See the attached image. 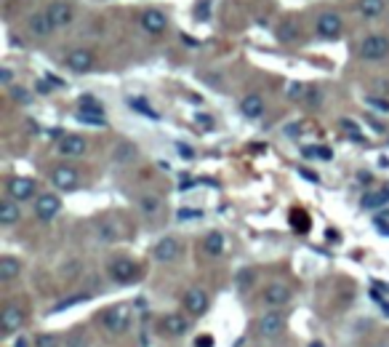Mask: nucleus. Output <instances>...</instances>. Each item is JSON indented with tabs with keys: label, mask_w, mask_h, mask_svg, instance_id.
I'll use <instances>...</instances> for the list:
<instances>
[{
	"label": "nucleus",
	"mask_w": 389,
	"mask_h": 347,
	"mask_svg": "<svg viewBox=\"0 0 389 347\" xmlns=\"http://www.w3.org/2000/svg\"><path fill=\"white\" fill-rule=\"evenodd\" d=\"M315 30H318L322 40H336L341 30H344V19L338 17L336 11H325V14L315 19Z\"/></svg>",
	"instance_id": "nucleus-8"
},
{
	"label": "nucleus",
	"mask_w": 389,
	"mask_h": 347,
	"mask_svg": "<svg viewBox=\"0 0 389 347\" xmlns=\"http://www.w3.org/2000/svg\"><path fill=\"white\" fill-rule=\"evenodd\" d=\"M11 96H14V102H19V104H30V91H27V88L14 86L11 88Z\"/></svg>",
	"instance_id": "nucleus-37"
},
{
	"label": "nucleus",
	"mask_w": 389,
	"mask_h": 347,
	"mask_svg": "<svg viewBox=\"0 0 389 347\" xmlns=\"http://www.w3.org/2000/svg\"><path fill=\"white\" fill-rule=\"evenodd\" d=\"M21 276V262L11 254H3L0 257V283H11Z\"/></svg>",
	"instance_id": "nucleus-21"
},
{
	"label": "nucleus",
	"mask_w": 389,
	"mask_h": 347,
	"mask_svg": "<svg viewBox=\"0 0 389 347\" xmlns=\"http://www.w3.org/2000/svg\"><path fill=\"white\" fill-rule=\"evenodd\" d=\"M182 40H184L187 46H198V40H195V37H189V35H182Z\"/></svg>",
	"instance_id": "nucleus-47"
},
{
	"label": "nucleus",
	"mask_w": 389,
	"mask_h": 347,
	"mask_svg": "<svg viewBox=\"0 0 389 347\" xmlns=\"http://www.w3.org/2000/svg\"><path fill=\"white\" fill-rule=\"evenodd\" d=\"M0 83L14 88V72H11V67H0Z\"/></svg>",
	"instance_id": "nucleus-40"
},
{
	"label": "nucleus",
	"mask_w": 389,
	"mask_h": 347,
	"mask_svg": "<svg viewBox=\"0 0 389 347\" xmlns=\"http://www.w3.org/2000/svg\"><path fill=\"white\" fill-rule=\"evenodd\" d=\"M256 331H259V337H264V339L280 337V334L286 331V315L280 310L264 312V315L259 318V323H256Z\"/></svg>",
	"instance_id": "nucleus-5"
},
{
	"label": "nucleus",
	"mask_w": 389,
	"mask_h": 347,
	"mask_svg": "<svg viewBox=\"0 0 389 347\" xmlns=\"http://www.w3.org/2000/svg\"><path fill=\"white\" fill-rule=\"evenodd\" d=\"M131 321H134V312L128 305H112V307H107V310L99 315V323H102L104 331H110V334H126V331L131 329Z\"/></svg>",
	"instance_id": "nucleus-1"
},
{
	"label": "nucleus",
	"mask_w": 389,
	"mask_h": 347,
	"mask_svg": "<svg viewBox=\"0 0 389 347\" xmlns=\"http://www.w3.org/2000/svg\"><path fill=\"white\" fill-rule=\"evenodd\" d=\"M376 347H389V342H387V339H384V342H379V345H376Z\"/></svg>",
	"instance_id": "nucleus-50"
},
{
	"label": "nucleus",
	"mask_w": 389,
	"mask_h": 347,
	"mask_svg": "<svg viewBox=\"0 0 389 347\" xmlns=\"http://www.w3.org/2000/svg\"><path fill=\"white\" fill-rule=\"evenodd\" d=\"M153 257L160 262V264L176 262L179 257H182V241H179V238H173V235H166V238H160V241L155 243Z\"/></svg>",
	"instance_id": "nucleus-11"
},
{
	"label": "nucleus",
	"mask_w": 389,
	"mask_h": 347,
	"mask_svg": "<svg viewBox=\"0 0 389 347\" xmlns=\"http://www.w3.org/2000/svg\"><path fill=\"white\" fill-rule=\"evenodd\" d=\"M107 273H110V278H112L115 283L128 286V283L139 280V264H136L134 260H128V257H115V260L110 262Z\"/></svg>",
	"instance_id": "nucleus-4"
},
{
	"label": "nucleus",
	"mask_w": 389,
	"mask_h": 347,
	"mask_svg": "<svg viewBox=\"0 0 389 347\" xmlns=\"http://www.w3.org/2000/svg\"><path fill=\"white\" fill-rule=\"evenodd\" d=\"M275 35H277L280 43H296V40H299V27H296L293 19H283V22L275 27Z\"/></svg>",
	"instance_id": "nucleus-24"
},
{
	"label": "nucleus",
	"mask_w": 389,
	"mask_h": 347,
	"mask_svg": "<svg viewBox=\"0 0 389 347\" xmlns=\"http://www.w3.org/2000/svg\"><path fill=\"white\" fill-rule=\"evenodd\" d=\"M195 121H198V123H203L205 128H211V126H214V121H211L208 115H195Z\"/></svg>",
	"instance_id": "nucleus-45"
},
{
	"label": "nucleus",
	"mask_w": 389,
	"mask_h": 347,
	"mask_svg": "<svg viewBox=\"0 0 389 347\" xmlns=\"http://www.w3.org/2000/svg\"><path fill=\"white\" fill-rule=\"evenodd\" d=\"M27 24H30V33L37 35V37H49L51 33H56V30H53V24H51V19H49V14H46V11H37V14H33Z\"/></svg>",
	"instance_id": "nucleus-22"
},
{
	"label": "nucleus",
	"mask_w": 389,
	"mask_h": 347,
	"mask_svg": "<svg viewBox=\"0 0 389 347\" xmlns=\"http://www.w3.org/2000/svg\"><path fill=\"white\" fill-rule=\"evenodd\" d=\"M46 14L51 19L53 30H67L69 24L75 22V8H72V3H67V0H53L51 6L46 8Z\"/></svg>",
	"instance_id": "nucleus-7"
},
{
	"label": "nucleus",
	"mask_w": 389,
	"mask_h": 347,
	"mask_svg": "<svg viewBox=\"0 0 389 347\" xmlns=\"http://www.w3.org/2000/svg\"><path fill=\"white\" fill-rule=\"evenodd\" d=\"M14 347H33V342H30L24 334H19L17 339H14Z\"/></svg>",
	"instance_id": "nucleus-43"
},
{
	"label": "nucleus",
	"mask_w": 389,
	"mask_h": 347,
	"mask_svg": "<svg viewBox=\"0 0 389 347\" xmlns=\"http://www.w3.org/2000/svg\"><path fill=\"white\" fill-rule=\"evenodd\" d=\"M384 8H387L384 0H360V3H357V11H360L363 19H379L384 14Z\"/></svg>",
	"instance_id": "nucleus-25"
},
{
	"label": "nucleus",
	"mask_w": 389,
	"mask_h": 347,
	"mask_svg": "<svg viewBox=\"0 0 389 347\" xmlns=\"http://www.w3.org/2000/svg\"><path fill=\"white\" fill-rule=\"evenodd\" d=\"M64 67L75 75H85L94 69V53L85 51V49H72V51L64 56Z\"/></svg>",
	"instance_id": "nucleus-14"
},
{
	"label": "nucleus",
	"mask_w": 389,
	"mask_h": 347,
	"mask_svg": "<svg viewBox=\"0 0 389 347\" xmlns=\"http://www.w3.org/2000/svg\"><path fill=\"white\" fill-rule=\"evenodd\" d=\"M365 102L371 104L376 112H384V115L389 112V102H387V99H379V96H365Z\"/></svg>",
	"instance_id": "nucleus-36"
},
{
	"label": "nucleus",
	"mask_w": 389,
	"mask_h": 347,
	"mask_svg": "<svg viewBox=\"0 0 389 347\" xmlns=\"http://www.w3.org/2000/svg\"><path fill=\"white\" fill-rule=\"evenodd\" d=\"M21 219V203H17L14 198H3L0 201V225L3 227H14Z\"/></svg>",
	"instance_id": "nucleus-19"
},
{
	"label": "nucleus",
	"mask_w": 389,
	"mask_h": 347,
	"mask_svg": "<svg viewBox=\"0 0 389 347\" xmlns=\"http://www.w3.org/2000/svg\"><path fill=\"white\" fill-rule=\"evenodd\" d=\"M78 112H88V115H104V107L99 99H94V96H83L80 99V110Z\"/></svg>",
	"instance_id": "nucleus-27"
},
{
	"label": "nucleus",
	"mask_w": 389,
	"mask_h": 347,
	"mask_svg": "<svg viewBox=\"0 0 389 347\" xmlns=\"http://www.w3.org/2000/svg\"><path fill=\"white\" fill-rule=\"evenodd\" d=\"M64 347H88V339H85L83 334H78V331H75L67 342H64Z\"/></svg>",
	"instance_id": "nucleus-39"
},
{
	"label": "nucleus",
	"mask_w": 389,
	"mask_h": 347,
	"mask_svg": "<svg viewBox=\"0 0 389 347\" xmlns=\"http://www.w3.org/2000/svg\"><path fill=\"white\" fill-rule=\"evenodd\" d=\"M139 208H141L147 217H153V214H157V211L163 208V201H160V195H155V192H144V195L139 198Z\"/></svg>",
	"instance_id": "nucleus-26"
},
{
	"label": "nucleus",
	"mask_w": 389,
	"mask_h": 347,
	"mask_svg": "<svg viewBox=\"0 0 389 347\" xmlns=\"http://www.w3.org/2000/svg\"><path fill=\"white\" fill-rule=\"evenodd\" d=\"M261 299H264V305H267V307H272V310H280V307H286L288 302H291V289H288L286 283L272 280L270 286L261 291Z\"/></svg>",
	"instance_id": "nucleus-13"
},
{
	"label": "nucleus",
	"mask_w": 389,
	"mask_h": 347,
	"mask_svg": "<svg viewBox=\"0 0 389 347\" xmlns=\"http://www.w3.org/2000/svg\"><path fill=\"white\" fill-rule=\"evenodd\" d=\"M387 203H389V185L384 190H368L360 198V208H365V211H379V208H384Z\"/></svg>",
	"instance_id": "nucleus-20"
},
{
	"label": "nucleus",
	"mask_w": 389,
	"mask_h": 347,
	"mask_svg": "<svg viewBox=\"0 0 389 347\" xmlns=\"http://www.w3.org/2000/svg\"><path fill=\"white\" fill-rule=\"evenodd\" d=\"M240 112L248 118V121H259L264 112H267V104H264V96L261 94H248L240 99Z\"/></svg>",
	"instance_id": "nucleus-17"
},
{
	"label": "nucleus",
	"mask_w": 389,
	"mask_h": 347,
	"mask_svg": "<svg viewBox=\"0 0 389 347\" xmlns=\"http://www.w3.org/2000/svg\"><path fill=\"white\" fill-rule=\"evenodd\" d=\"M56 150H59V155H64V158H80V155H85V150H88V142H85L80 134H64V137L59 139Z\"/></svg>",
	"instance_id": "nucleus-16"
},
{
	"label": "nucleus",
	"mask_w": 389,
	"mask_h": 347,
	"mask_svg": "<svg viewBox=\"0 0 389 347\" xmlns=\"http://www.w3.org/2000/svg\"><path fill=\"white\" fill-rule=\"evenodd\" d=\"M59 345H62V339L56 334H40V337H35V347H59Z\"/></svg>",
	"instance_id": "nucleus-31"
},
{
	"label": "nucleus",
	"mask_w": 389,
	"mask_h": 347,
	"mask_svg": "<svg viewBox=\"0 0 389 347\" xmlns=\"http://www.w3.org/2000/svg\"><path fill=\"white\" fill-rule=\"evenodd\" d=\"M182 305H184L187 315L200 318V315H205L208 307H211V296L205 294L203 289H187L184 296H182Z\"/></svg>",
	"instance_id": "nucleus-10"
},
{
	"label": "nucleus",
	"mask_w": 389,
	"mask_h": 347,
	"mask_svg": "<svg viewBox=\"0 0 389 347\" xmlns=\"http://www.w3.org/2000/svg\"><path fill=\"white\" fill-rule=\"evenodd\" d=\"M373 225L379 227L384 235H389V211H384V214H376V219H373Z\"/></svg>",
	"instance_id": "nucleus-38"
},
{
	"label": "nucleus",
	"mask_w": 389,
	"mask_h": 347,
	"mask_svg": "<svg viewBox=\"0 0 389 347\" xmlns=\"http://www.w3.org/2000/svg\"><path fill=\"white\" fill-rule=\"evenodd\" d=\"M160 329H163V334H168V337H184L187 331H189V318L182 315V312H171V315L163 318Z\"/></svg>",
	"instance_id": "nucleus-18"
},
{
	"label": "nucleus",
	"mask_w": 389,
	"mask_h": 347,
	"mask_svg": "<svg viewBox=\"0 0 389 347\" xmlns=\"http://www.w3.org/2000/svg\"><path fill=\"white\" fill-rule=\"evenodd\" d=\"M37 91H40V94H49L51 86H46V81H40V83H37Z\"/></svg>",
	"instance_id": "nucleus-46"
},
{
	"label": "nucleus",
	"mask_w": 389,
	"mask_h": 347,
	"mask_svg": "<svg viewBox=\"0 0 389 347\" xmlns=\"http://www.w3.org/2000/svg\"><path fill=\"white\" fill-rule=\"evenodd\" d=\"M195 17L200 19V22H208V17H211V0H198V6H195Z\"/></svg>",
	"instance_id": "nucleus-33"
},
{
	"label": "nucleus",
	"mask_w": 389,
	"mask_h": 347,
	"mask_svg": "<svg viewBox=\"0 0 389 347\" xmlns=\"http://www.w3.org/2000/svg\"><path fill=\"white\" fill-rule=\"evenodd\" d=\"M357 56L363 62H381L389 56V37L387 35H368L360 40L357 46Z\"/></svg>",
	"instance_id": "nucleus-2"
},
{
	"label": "nucleus",
	"mask_w": 389,
	"mask_h": 347,
	"mask_svg": "<svg viewBox=\"0 0 389 347\" xmlns=\"http://www.w3.org/2000/svg\"><path fill=\"white\" fill-rule=\"evenodd\" d=\"M83 299H88V294H75V296H72V299H64V302H59V305H53V312L67 310V307H72V305H78V302H83Z\"/></svg>",
	"instance_id": "nucleus-34"
},
{
	"label": "nucleus",
	"mask_w": 389,
	"mask_h": 347,
	"mask_svg": "<svg viewBox=\"0 0 389 347\" xmlns=\"http://www.w3.org/2000/svg\"><path fill=\"white\" fill-rule=\"evenodd\" d=\"M78 121L85 123V126H96V128H104V126H107L104 115H88V112H78Z\"/></svg>",
	"instance_id": "nucleus-32"
},
{
	"label": "nucleus",
	"mask_w": 389,
	"mask_h": 347,
	"mask_svg": "<svg viewBox=\"0 0 389 347\" xmlns=\"http://www.w3.org/2000/svg\"><path fill=\"white\" fill-rule=\"evenodd\" d=\"M306 104H309V107H320V94H318L315 88H309V94H306Z\"/></svg>",
	"instance_id": "nucleus-42"
},
{
	"label": "nucleus",
	"mask_w": 389,
	"mask_h": 347,
	"mask_svg": "<svg viewBox=\"0 0 389 347\" xmlns=\"http://www.w3.org/2000/svg\"><path fill=\"white\" fill-rule=\"evenodd\" d=\"M200 217H203L200 208H179V214H176V219H182V222H187V219H200Z\"/></svg>",
	"instance_id": "nucleus-35"
},
{
	"label": "nucleus",
	"mask_w": 389,
	"mask_h": 347,
	"mask_svg": "<svg viewBox=\"0 0 389 347\" xmlns=\"http://www.w3.org/2000/svg\"><path fill=\"white\" fill-rule=\"evenodd\" d=\"M128 104H131V110H136V112L144 115V118H157V112H155L144 99H139V96H128Z\"/></svg>",
	"instance_id": "nucleus-29"
},
{
	"label": "nucleus",
	"mask_w": 389,
	"mask_h": 347,
	"mask_svg": "<svg viewBox=\"0 0 389 347\" xmlns=\"http://www.w3.org/2000/svg\"><path fill=\"white\" fill-rule=\"evenodd\" d=\"M139 24L144 27V33L163 35V33H166V27H168V17H166L160 8H147V11H141Z\"/></svg>",
	"instance_id": "nucleus-15"
},
{
	"label": "nucleus",
	"mask_w": 389,
	"mask_h": 347,
	"mask_svg": "<svg viewBox=\"0 0 389 347\" xmlns=\"http://www.w3.org/2000/svg\"><path fill=\"white\" fill-rule=\"evenodd\" d=\"M176 150H179V155H182V158H192V155H195V153H192L187 144H176Z\"/></svg>",
	"instance_id": "nucleus-44"
},
{
	"label": "nucleus",
	"mask_w": 389,
	"mask_h": 347,
	"mask_svg": "<svg viewBox=\"0 0 389 347\" xmlns=\"http://www.w3.org/2000/svg\"><path fill=\"white\" fill-rule=\"evenodd\" d=\"M338 126H341V131L347 134V137H352V139H363V134H360V126H357L352 118H341L338 121Z\"/></svg>",
	"instance_id": "nucleus-30"
},
{
	"label": "nucleus",
	"mask_w": 389,
	"mask_h": 347,
	"mask_svg": "<svg viewBox=\"0 0 389 347\" xmlns=\"http://www.w3.org/2000/svg\"><path fill=\"white\" fill-rule=\"evenodd\" d=\"M59 211H62V201H59V195H53V192H43V195H37L35 198V217L40 219V222H51L59 217Z\"/></svg>",
	"instance_id": "nucleus-9"
},
{
	"label": "nucleus",
	"mask_w": 389,
	"mask_h": 347,
	"mask_svg": "<svg viewBox=\"0 0 389 347\" xmlns=\"http://www.w3.org/2000/svg\"><path fill=\"white\" fill-rule=\"evenodd\" d=\"M35 190H37V185H35V179H30V176H11V179L6 182V195L14 198L17 203L33 201Z\"/></svg>",
	"instance_id": "nucleus-6"
},
{
	"label": "nucleus",
	"mask_w": 389,
	"mask_h": 347,
	"mask_svg": "<svg viewBox=\"0 0 389 347\" xmlns=\"http://www.w3.org/2000/svg\"><path fill=\"white\" fill-rule=\"evenodd\" d=\"M24 321H27L24 307L17 305V302H8V305L3 307V312H0V334H3V337H14V334L24 326Z\"/></svg>",
	"instance_id": "nucleus-3"
},
{
	"label": "nucleus",
	"mask_w": 389,
	"mask_h": 347,
	"mask_svg": "<svg viewBox=\"0 0 389 347\" xmlns=\"http://www.w3.org/2000/svg\"><path fill=\"white\" fill-rule=\"evenodd\" d=\"M381 310H384V315H389V299H384V302H381Z\"/></svg>",
	"instance_id": "nucleus-48"
},
{
	"label": "nucleus",
	"mask_w": 389,
	"mask_h": 347,
	"mask_svg": "<svg viewBox=\"0 0 389 347\" xmlns=\"http://www.w3.org/2000/svg\"><path fill=\"white\" fill-rule=\"evenodd\" d=\"M306 94H309V86L306 83H288V99L293 102H306Z\"/></svg>",
	"instance_id": "nucleus-28"
},
{
	"label": "nucleus",
	"mask_w": 389,
	"mask_h": 347,
	"mask_svg": "<svg viewBox=\"0 0 389 347\" xmlns=\"http://www.w3.org/2000/svg\"><path fill=\"white\" fill-rule=\"evenodd\" d=\"M51 185L62 192L78 190V185H80V174H78V169H72V166H56V169L51 171Z\"/></svg>",
	"instance_id": "nucleus-12"
},
{
	"label": "nucleus",
	"mask_w": 389,
	"mask_h": 347,
	"mask_svg": "<svg viewBox=\"0 0 389 347\" xmlns=\"http://www.w3.org/2000/svg\"><path fill=\"white\" fill-rule=\"evenodd\" d=\"M309 347H325V345H322L320 339H312V342H309Z\"/></svg>",
	"instance_id": "nucleus-49"
},
{
	"label": "nucleus",
	"mask_w": 389,
	"mask_h": 347,
	"mask_svg": "<svg viewBox=\"0 0 389 347\" xmlns=\"http://www.w3.org/2000/svg\"><path fill=\"white\" fill-rule=\"evenodd\" d=\"M195 347H214V337H211V334H200V337L195 339Z\"/></svg>",
	"instance_id": "nucleus-41"
},
{
	"label": "nucleus",
	"mask_w": 389,
	"mask_h": 347,
	"mask_svg": "<svg viewBox=\"0 0 389 347\" xmlns=\"http://www.w3.org/2000/svg\"><path fill=\"white\" fill-rule=\"evenodd\" d=\"M224 246H227V241H224V235H221L219 230L208 232L203 238V251L208 257H221V254H224Z\"/></svg>",
	"instance_id": "nucleus-23"
}]
</instances>
